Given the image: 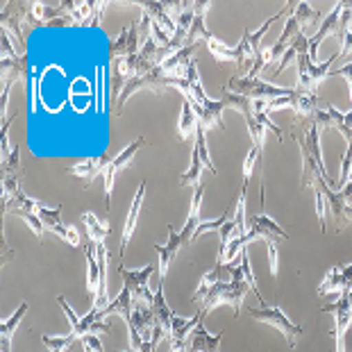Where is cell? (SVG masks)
<instances>
[{
    "label": "cell",
    "mask_w": 352,
    "mask_h": 352,
    "mask_svg": "<svg viewBox=\"0 0 352 352\" xmlns=\"http://www.w3.org/2000/svg\"><path fill=\"white\" fill-rule=\"evenodd\" d=\"M228 91L245 96V98H250V100H275V98H284V96H291L296 89L275 87L273 82L243 76V78H232L228 82Z\"/></svg>",
    "instance_id": "1"
},
{
    "label": "cell",
    "mask_w": 352,
    "mask_h": 352,
    "mask_svg": "<svg viewBox=\"0 0 352 352\" xmlns=\"http://www.w3.org/2000/svg\"><path fill=\"white\" fill-rule=\"evenodd\" d=\"M248 314H250L254 320H261V323H268L271 327L280 329V334L287 336L289 348H294L296 341L300 339L302 327L296 325V323H291L289 316L280 309V307H266V305H261L259 309H248Z\"/></svg>",
    "instance_id": "2"
},
{
    "label": "cell",
    "mask_w": 352,
    "mask_h": 352,
    "mask_svg": "<svg viewBox=\"0 0 352 352\" xmlns=\"http://www.w3.org/2000/svg\"><path fill=\"white\" fill-rule=\"evenodd\" d=\"M153 273H155L153 264L144 266L141 271H127L125 266H118V275L123 277L125 289L132 294L134 302H144V305H151V307L155 302V296H153V291L148 289V280L153 277Z\"/></svg>",
    "instance_id": "3"
},
{
    "label": "cell",
    "mask_w": 352,
    "mask_h": 352,
    "mask_svg": "<svg viewBox=\"0 0 352 352\" xmlns=\"http://www.w3.org/2000/svg\"><path fill=\"white\" fill-rule=\"evenodd\" d=\"M323 311L334 314V329H332V336L336 343L334 352H346V334H348V327L352 325V309H350V300L346 298V294L336 298L332 305L323 307Z\"/></svg>",
    "instance_id": "4"
},
{
    "label": "cell",
    "mask_w": 352,
    "mask_h": 352,
    "mask_svg": "<svg viewBox=\"0 0 352 352\" xmlns=\"http://www.w3.org/2000/svg\"><path fill=\"white\" fill-rule=\"evenodd\" d=\"M148 144V141L144 137H139V139H134L130 146L123 148L121 153H116V157L111 160V164L107 166V170H104V207L109 209L111 205V193H114V179H116V173L118 170H123L127 164H130V160L134 155H137L141 148H144Z\"/></svg>",
    "instance_id": "5"
},
{
    "label": "cell",
    "mask_w": 352,
    "mask_h": 352,
    "mask_svg": "<svg viewBox=\"0 0 352 352\" xmlns=\"http://www.w3.org/2000/svg\"><path fill=\"white\" fill-rule=\"evenodd\" d=\"M259 239H266V241H287L289 234L282 230V226H277L266 212H261V214L250 219L248 234L243 236V245H248L252 241H259Z\"/></svg>",
    "instance_id": "6"
},
{
    "label": "cell",
    "mask_w": 352,
    "mask_h": 352,
    "mask_svg": "<svg viewBox=\"0 0 352 352\" xmlns=\"http://www.w3.org/2000/svg\"><path fill=\"white\" fill-rule=\"evenodd\" d=\"M28 76V55H16V57H5L3 55V98H0V111L5 116V107H7V96L12 91V85L16 80L25 82Z\"/></svg>",
    "instance_id": "7"
},
{
    "label": "cell",
    "mask_w": 352,
    "mask_h": 352,
    "mask_svg": "<svg viewBox=\"0 0 352 352\" xmlns=\"http://www.w3.org/2000/svg\"><path fill=\"white\" fill-rule=\"evenodd\" d=\"M111 160H114L111 155L87 157V160H82V162H78V164H73V166H71L69 170H66V173L82 177V182H85V186H89L98 175H104V170H107V166L111 164Z\"/></svg>",
    "instance_id": "8"
},
{
    "label": "cell",
    "mask_w": 352,
    "mask_h": 352,
    "mask_svg": "<svg viewBox=\"0 0 352 352\" xmlns=\"http://www.w3.org/2000/svg\"><path fill=\"white\" fill-rule=\"evenodd\" d=\"M341 10H343V3H336L334 10L329 12L327 19L323 21V23H320L318 32L309 39V57H311V62H316L318 46L323 43V39H327V36H332V34L341 36Z\"/></svg>",
    "instance_id": "9"
},
{
    "label": "cell",
    "mask_w": 352,
    "mask_h": 352,
    "mask_svg": "<svg viewBox=\"0 0 352 352\" xmlns=\"http://www.w3.org/2000/svg\"><path fill=\"white\" fill-rule=\"evenodd\" d=\"M139 30H141V23H127L123 28V32L111 41V57L125 59V57L137 55L141 50L139 48Z\"/></svg>",
    "instance_id": "10"
},
{
    "label": "cell",
    "mask_w": 352,
    "mask_h": 352,
    "mask_svg": "<svg viewBox=\"0 0 352 352\" xmlns=\"http://www.w3.org/2000/svg\"><path fill=\"white\" fill-rule=\"evenodd\" d=\"M182 248H184V243H182L179 232H175L173 226H168V243L166 245L155 243V250H157V254H160V282H166L170 261L177 257V252Z\"/></svg>",
    "instance_id": "11"
},
{
    "label": "cell",
    "mask_w": 352,
    "mask_h": 352,
    "mask_svg": "<svg viewBox=\"0 0 352 352\" xmlns=\"http://www.w3.org/2000/svg\"><path fill=\"white\" fill-rule=\"evenodd\" d=\"M30 23H57L62 19L66 23V3H39L34 0L30 5Z\"/></svg>",
    "instance_id": "12"
},
{
    "label": "cell",
    "mask_w": 352,
    "mask_h": 352,
    "mask_svg": "<svg viewBox=\"0 0 352 352\" xmlns=\"http://www.w3.org/2000/svg\"><path fill=\"white\" fill-rule=\"evenodd\" d=\"M221 341H223V332L209 334L205 323H200L193 329V334L189 339V352H219Z\"/></svg>",
    "instance_id": "13"
},
{
    "label": "cell",
    "mask_w": 352,
    "mask_h": 352,
    "mask_svg": "<svg viewBox=\"0 0 352 352\" xmlns=\"http://www.w3.org/2000/svg\"><path fill=\"white\" fill-rule=\"evenodd\" d=\"M320 189H323V196H325V200H327V212L332 214V219H334V226H336V230H343L346 228V202H343V198H341V193L339 191H334L332 186H329L325 179L320 182Z\"/></svg>",
    "instance_id": "14"
},
{
    "label": "cell",
    "mask_w": 352,
    "mask_h": 352,
    "mask_svg": "<svg viewBox=\"0 0 352 352\" xmlns=\"http://www.w3.org/2000/svg\"><path fill=\"white\" fill-rule=\"evenodd\" d=\"M193 104V111H196L198 116V125L209 130V127H223V102L221 98L219 100H209L205 107H200V104L191 102Z\"/></svg>",
    "instance_id": "15"
},
{
    "label": "cell",
    "mask_w": 352,
    "mask_h": 352,
    "mask_svg": "<svg viewBox=\"0 0 352 352\" xmlns=\"http://www.w3.org/2000/svg\"><path fill=\"white\" fill-rule=\"evenodd\" d=\"M144 196H146V182L139 184L137 189V196L132 200V207H130V214H127L125 219V226H123V241H121V257L127 250V243H130V239L134 234V228H137V221H139V212H141V205H144Z\"/></svg>",
    "instance_id": "16"
},
{
    "label": "cell",
    "mask_w": 352,
    "mask_h": 352,
    "mask_svg": "<svg viewBox=\"0 0 352 352\" xmlns=\"http://www.w3.org/2000/svg\"><path fill=\"white\" fill-rule=\"evenodd\" d=\"M305 52H309V39H307L305 36V32L300 30V32H298V36L294 41H291V46L287 48V52H284L282 55V59H280V66H277V69L273 71V76H271V80H275L277 76H280V73H284L289 69L291 64H296L298 62V57L300 55H305Z\"/></svg>",
    "instance_id": "17"
},
{
    "label": "cell",
    "mask_w": 352,
    "mask_h": 352,
    "mask_svg": "<svg viewBox=\"0 0 352 352\" xmlns=\"http://www.w3.org/2000/svg\"><path fill=\"white\" fill-rule=\"evenodd\" d=\"M28 307H30L28 302H21V305H19V309L14 311L7 320H3V323H0V352H12L14 332L19 329L21 320H23L25 311H28Z\"/></svg>",
    "instance_id": "18"
},
{
    "label": "cell",
    "mask_w": 352,
    "mask_h": 352,
    "mask_svg": "<svg viewBox=\"0 0 352 352\" xmlns=\"http://www.w3.org/2000/svg\"><path fill=\"white\" fill-rule=\"evenodd\" d=\"M202 198H205V191H202V186H196V191H193V198H191V207H189V219H186V226L184 230L179 232V236H182V243L189 245L193 234H196V230L200 226V207H202Z\"/></svg>",
    "instance_id": "19"
},
{
    "label": "cell",
    "mask_w": 352,
    "mask_h": 352,
    "mask_svg": "<svg viewBox=\"0 0 352 352\" xmlns=\"http://www.w3.org/2000/svg\"><path fill=\"white\" fill-rule=\"evenodd\" d=\"M291 109L296 111V121L302 123V121H311L314 114L320 109V100L316 98V96L311 94H302L296 89L294 94V104H291Z\"/></svg>",
    "instance_id": "20"
},
{
    "label": "cell",
    "mask_w": 352,
    "mask_h": 352,
    "mask_svg": "<svg viewBox=\"0 0 352 352\" xmlns=\"http://www.w3.org/2000/svg\"><path fill=\"white\" fill-rule=\"evenodd\" d=\"M141 10H144L146 16L151 21H155L162 30H166V32L170 34V39H173L175 32H177V23L168 16L166 5L164 3H141Z\"/></svg>",
    "instance_id": "21"
},
{
    "label": "cell",
    "mask_w": 352,
    "mask_h": 352,
    "mask_svg": "<svg viewBox=\"0 0 352 352\" xmlns=\"http://www.w3.org/2000/svg\"><path fill=\"white\" fill-rule=\"evenodd\" d=\"M85 254H87V291L89 296L96 300L100 289V266H98V257H96V245L94 243H85Z\"/></svg>",
    "instance_id": "22"
},
{
    "label": "cell",
    "mask_w": 352,
    "mask_h": 352,
    "mask_svg": "<svg viewBox=\"0 0 352 352\" xmlns=\"http://www.w3.org/2000/svg\"><path fill=\"white\" fill-rule=\"evenodd\" d=\"M153 311H155V318L164 329H166L168 339H170V325H173V318H175V311L170 309L166 298H164V282H157V291H155V302H153Z\"/></svg>",
    "instance_id": "23"
},
{
    "label": "cell",
    "mask_w": 352,
    "mask_h": 352,
    "mask_svg": "<svg viewBox=\"0 0 352 352\" xmlns=\"http://www.w3.org/2000/svg\"><path fill=\"white\" fill-rule=\"evenodd\" d=\"M348 289L346 275H343V266H334L332 271L325 275L323 284L318 287V296H343Z\"/></svg>",
    "instance_id": "24"
},
{
    "label": "cell",
    "mask_w": 352,
    "mask_h": 352,
    "mask_svg": "<svg viewBox=\"0 0 352 352\" xmlns=\"http://www.w3.org/2000/svg\"><path fill=\"white\" fill-rule=\"evenodd\" d=\"M232 280V275H230V268L226 264H216L214 271H209L202 275V280H200V287L196 289V294H193V300H200L202 296L207 294L209 289H214L216 284H221V282H230Z\"/></svg>",
    "instance_id": "25"
},
{
    "label": "cell",
    "mask_w": 352,
    "mask_h": 352,
    "mask_svg": "<svg viewBox=\"0 0 352 352\" xmlns=\"http://www.w3.org/2000/svg\"><path fill=\"white\" fill-rule=\"evenodd\" d=\"M82 223L87 226L91 243L102 245L104 241H107V236H109V223L107 221H98V216H96L94 212H85L82 214Z\"/></svg>",
    "instance_id": "26"
},
{
    "label": "cell",
    "mask_w": 352,
    "mask_h": 352,
    "mask_svg": "<svg viewBox=\"0 0 352 352\" xmlns=\"http://www.w3.org/2000/svg\"><path fill=\"white\" fill-rule=\"evenodd\" d=\"M184 78H186V82H189V89H191V102H196V104H200V107H205V104L209 102V98H207L205 89H202L196 59H191V64H189V69H186Z\"/></svg>",
    "instance_id": "27"
},
{
    "label": "cell",
    "mask_w": 352,
    "mask_h": 352,
    "mask_svg": "<svg viewBox=\"0 0 352 352\" xmlns=\"http://www.w3.org/2000/svg\"><path fill=\"white\" fill-rule=\"evenodd\" d=\"M207 48L212 50V55L219 59V62H234L236 66H243V57H241V52L234 48H230L226 46L223 41H219L216 36L212 34V39H207Z\"/></svg>",
    "instance_id": "28"
},
{
    "label": "cell",
    "mask_w": 352,
    "mask_h": 352,
    "mask_svg": "<svg viewBox=\"0 0 352 352\" xmlns=\"http://www.w3.org/2000/svg\"><path fill=\"white\" fill-rule=\"evenodd\" d=\"M198 132V116L193 111V104L189 100H184L182 104V116H179V137L184 141H189L196 137Z\"/></svg>",
    "instance_id": "29"
},
{
    "label": "cell",
    "mask_w": 352,
    "mask_h": 352,
    "mask_svg": "<svg viewBox=\"0 0 352 352\" xmlns=\"http://www.w3.org/2000/svg\"><path fill=\"white\" fill-rule=\"evenodd\" d=\"M132 309H134V298H132L130 291L123 287V291L107 305V309H104V311H107V316H109V314H118L123 320H127V318H130Z\"/></svg>",
    "instance_id": "30"
},
{
    "label": "cell",
    "mask_w": 352,
    "mask_h": 352,
    "mask_svg": "<svg viewBox=\"0 0 352 352\" xmlns=\"http://www.w3.org/2000/svg\"><path fill=\"white\" fill-rule=\"evenodd\" d=\"M239 268H241V275H243V282L248 284V289L252 291L254 296H257V300L261 305H266L264 302V298H261V291L257 287V280H254V273H252V266H250V254H248V248H243L241 250V259H239Z\"/></svg>",
    "instance_id": "31"
},
{
    "label": "cell",
    "mask_w": 352,
    "mask_h": 352,
    "mask_svg": "<svg viewBox=\"0 0 352 352\" xmlns=\"http://www.w3.org/2000/svg\"><path fill=\"white\" fill-rule=\"evenodd\" d=\"M202 162H200V155L196 153V148H193V153H191V166H189V170H186V173L179 177V184L182 186H193V189H196V186H202L200 184V177H202Z\"/></svg>",
    "instance_id": "32"
},
{
    "label": "cell",
    "mask_w": 352,
    "mask_h": 352,
    "mask_svg": "<svg viewBox=\"0 0 352 352\" xmlns=\"http://www.w3.org/2000/svg\"><path fill=\"white\" fill-rule=\"evenodd\" d=\"M223 107H232L236 111H241L243 116H252V102L250 98H245V96H239V94H232V91H226L223 89Z\"/></svg>",
    "instance_id": "33"
},
{
    "label": "cell",
    "mask_w": 352,
    "mask_h": 352,
    "mask_svg": "<svg viewBox=\"0 0 352 352\" xmlns=\"http://www.w3.org/2000/svg\"><path fill=\"white\" fill-rule=\"evenodd\" d=\"M318 16H320V12L309 7V3H296L294 5V19L298 21V25L300 28L309 25V23H316Z\"/></svg>",
    "instance_id": "34"
},
{
    "label": "cell",
    "mask_w": 352,
    "mask_h": 352,
    "mask_svg": "<svg viewBox=\"0 0 352 352\" xmlns=\"http://www.w3.org/2000/svg\"><path fill=\"white\" fill-rule=\"evenodd\" d=\"M41 341L46 346L48 352H66L73 341H76V334H64V336H48V334H41Z\"/></svg>",
    "instance_id": "35"
},
{
    "label": "cell",
    "mask_w": 352,
    "mask_h": 352,
    "mask_svg": "<svg viewBox=\"0 0 352 352\" xmlns=\"http://www.w3.org/2000/svg\"><path fill=\"white\" fill-rule=\"evenodd\" d=\"M196 153L200 155V162L202 166H207V170L212 175H216V166L212 162V157H209V151H207V139H205V127L198 125V132H196Z\"/></svg>",
    "instance_id": "36"
},
{
    "label": "cell",
    "mask_w": 352,
    "mask_h": 352,
    "mask_svg": "<svg viewBox=\"0 0 352 352\" xmlns=\"http://www.w3.org/2000/svg\"><path fill=\"white\" fill-rule=\"evenodd\" d=\"M36 216L41 219L43 228H46V230H52L55 226H62V205H57V207L43 205L39 212H36Z\"/></svg>",
    "instance_id": "37"
},
{
    "label": "cell",
    "mask_w": 352,
    "mask_h": 352,
    "mask_svg": "<svg viewBox=\"0 0 352 352\" xmlns=\"http://www.w3.org/2000/svg\"><path fill=\"white\" fill-rule=\"evenodd\" d=\"M245 123H248V132H250L252 146H257L259 151H261L264 144H266V127L261 125L254 116H245Z\"/></svg>",
    "instance_id": "38"
},
{
    "label": "cell",
    "mask_w": 352,
    "mask_h": 352,
    "mask_svg": "<svg viewBox=\"0 0 352 352\" xmlns=\"http://www.w3.org/2000/svg\"><path fill=\"white\" fill-rule=\"evenodd\" d=\"M234 226L239 230V234L245 236L248 234V223H245V189H241V196L236 200L234 207Z\"/></svg>",
    "instance_id": "39"
},
{
    "label": "cell",
    "mask_w": 352,
    "mask_h": 352,
    "mask_svg": "<svg viewBox=\"0 0 352 352\" xmlns=\"http://www.w3.org/2000/svg\"><path fill=\"white\" fill-rule=\"evenodd\" d=\"M57 305L62 307L64 309V314H66V318H69V323H71V334H76V339H78V332H80V323H82V318H78V314H76V309L69 305V300L59 294L57 296Z\"/></svg>",
    "instance_id": "40"
},
{
    "label": "cell",
    "mask_w": 352,
    "mask_h": 352,
    "mask_svg": "<svg viewBox=\"0 0 352 352\" xmlns=\"http://www.w3.org/2000/svg\"><path fill=\"white\" fill-rule=\"evenodd\" d=\"M19 193V175H3V202L14 200Z\"/></svg>",
    "instance_id": "41"
},
{
    "label": "cell",
    "mask_w": 352,
    "mask_h": 352,
    "mask_svg": "<svg viewBox=\"0 0 352 352\" xmlns=\"http://www.w3.org/2000/svg\"><path fill=\"white\" fill-rule=\"evenodd\" d=\"M257 160H259V148H257V146H252V148H250V153H248V157H245V162H243V189H245V186H248V182H250L252 170H254V166H257Z\"/></svg>",
    "instance_id": "42"
},
{
    "label": "cell",
    "mask_w": 352,
    "mask_h": 352,
    "mask_svg": "<svg viewBox=\"0 0 352 352\" xmlns=\"http://www.w3.org/2000/svg\"><path fill=\"white\" fill-rule=\"evenodd\" d=\"M16 216H21V219L28 223L30 230H32L34 234H36V239H39V243H43V230H46V228H43V223H41L39 216L32 214V212H19Z\"/></svg>",
    "instance_id": "43"
},
{
    "label": "cell",
    "mask_w": 352,
    "mask_h": 352,
    "mask_svg": "<svg viewBox=\"0 0 352 352\" xmlns=\"http://www.w3.org/2000/svg\"><path fill=\"white\" fill-rule=\"evenodd\" d=\"M3 170H5V175H19V170H21V148L19 146H14L12 155L7 157V162H3Z\"/></svg>",
    "instance_id": "44"
},
{
    "label": "cell",
    "mask_w": 352,
    "mask_h": 352,
    "mask_svg": "<svg viewBox=\"0 0 352 352\" xmlns=\"http://www.w3.org/2000/svg\"><path fill=\"white\" fill-rule=\"evenodd\" d=\"M230 221V212H226L221 216V219H216V221H207V223H200L198 226V230H196V234H193V239H191V243L196 241V239L200 236V234H205V232H212V230H221L226 223Z\"/></svg>",
    "instance_id": "45"
},
{
    "label": "cell",
    "mask_w": 352,
    "mask_h": 352,
    "mask_svg": "<svg viewBox=\"0 0 352 352\" xmlns=\"http://www.w3.org/2000/svg\"><path fill=\"white\" fill-rule=\"evenodd\" d=\"M350 170H352V139L348 141V151L343 155V162H341V189L348 184Z\"/></svg>",
    "instance_id": "46"
},
{
    "label": "cell",
    "mask_w": 352,
    "mask_h": 352,
    "mask_svg": "<svg viewBox=\"0 0 352 352\" xmlns=\"http://www.w3.org/2000/svg\"><path fill=\"white\" fill-rule=\"evenodd\" d=\"M219 234H221V250L226 248V245H228L234 236H241V234H239L236 226H234V221H228L226 226H223V228L219 230Z\"/></svg>",
    "instance_id": "47"
},
{
    "label": "cell",
    "mask_w": 352,
    "mask_h": 352,
    "mask_svg": "<svg viewBox=\"0 0 352 352\" xmlns=\"http://www.w3.org/2000/svg\"><path fill=\"white\" fill-rule=\"evenodd\" d=\"M268 245V268H271L273 280H277V266H280V257H277V241H266Z\"/></svg>",
    "instance_id": "48"
},
{
    "label": "cell",
    "mask_w": 352,
    "mask_h": 352,
    "mask_svg": "<svg viewBox=\"0 0 352 352\" xmlns=\"http://www.w3.org/2000/svg\"><path fill=\"white\" fill-rule=\"evenodd\" d=\"M80 341H82V348H85V352H104L98 334H87V336H82Z\"/></svg>",
    "instance_id": "49"
},
{
    "label": "cell",
    "mask_w": 352,
    "mask_h": 352,
    "mask_svg": "<svg viewBox=\"0 0 352 352\" xmlns=\"http://www.w3.org/2000/svg\"><path fill=\"white\" fill-rule=\"evenodd\" d=\"M343 48L339 52V59H346L350 57V62H352V32H343Z\"/></svg>",
    "instance_id": "50"
},
{
    "label": "cell",
    "mask_w": 352,
    "mask_h": 352,
    "mask_svg": "<svg viewBox=\"0 0 352 352\" xmlns=\"http://www.w3.org/2000/svg\"><path fill=\"white\" fill-rule=\"evenodd\" d=\"M334 76L348 80V85H350V100H352V62H348L346 66H341L339 71H334Z\"/></svg>",
    "instance_id": "51"
},
{
    "label": "cell",
    "mask_w": 352,
    "mask_h": 352,
    "mask_svg": "<svg viewBox=\"0 0 352 352\" xmlns=\"http://www.w3.org/2000/svg\"><path fill=\"white\" fill-rule=\"evenodd\" d=\"M168 352H189V341L170 339V348H168Z\"/></svg>",
    "instance_id": "52"
},
{
    "label": "cell",
    "mask_w": 352,
    "mask_h": 352,
    "mask_svg": "<svg viewBox=\"0 0 352 352\" xmlns=\"http://www.w3.org/2000/svg\"><path fill=\"white\" fill-rule=\"evenodd\" d=\"M339 193H341L343 202H346V205H350V207H352V182H348V184L343 186V189L339 191Z\"/></svg>",
    "instance_id": "53"
},
{
    "label": "cell",
    "mask_w": 352,
    "mask_h": 352,
    "mask_svg": "<svg viewBox=\"0 0 352 352\" xmlns=\"http://www.w3.org/2000/svg\"><path fill=\"white\" fill-rule=\"evenodd\" d=\"M123 352H139V350H134V348H130V350H123Z\"/></svg>",
    "instance_id": "54"
},
{
    "label": "cell",
    "mask_w": 352,
    "mask_h": 352,
    "mask_svg": "<svg viewBox=\"0 0 352 352\" xmlns=\"http://www.w3.org/2000/svg\"><path fill=\"white\" fill-rule=\"evenodd\" d=\"M348 289H352V284H350V287H348Z\"/></svg>",
    "instance_id": "55"
}]
</instances>
